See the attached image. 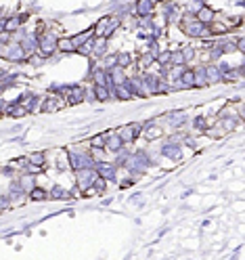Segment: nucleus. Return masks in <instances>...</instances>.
Here are the masks:
<instances>
[{
  "label": "nucleus",
  "mask_w": 245,
  "mask_h": 260,
  "mask_svg": "<svg viewBox=\"0 0 245 260\" xmlns=\"http://www.w3.org/2000/svg\"><path fill=\"white\" fill-rule=\"evenodd\" d=\"M57 40L59 36L52 30L46 28L42 34H38V52L42 57H52L57 52Z\"/></svg>",
  "instance_id": "1"
},
{
  "label": "nucleus",
  "mask_w": 245,
  "mask_h": 260,
  "mask_svg": "<svg viewBox=\"0 0 245 260\" xmlns=\"http://www.w3.org/2000/svg\"><path fill=\"white\" fill-rule=\"evenodd\" d=\"M143 122H134V124H126V126H120V128L115 130V135L122 139L124 145H132L136 141L138 137L143 135Z\"/></svg>",
  "instance_id": "2"
},
{
  "label": "nucleus",
  "mask_w": 245,
  "mask_h": 260,
  "mask_svg": "<svg viewBox=\"0 0 245 260\" xmlns=\"http://www.w3.org/2000/svg\"><path fill=\"white\" fill-rule=\"evenodd\" d=\"M0 57L6 59V61L11 63H21V61H28V55H25V51L21 49V44L19 42H11L2 46V51H0Z\"/></svg>",
  "instance_id": "3"
},
{
  "label": "nucleus",
  "mask_w": 245,
  "mask_h": 260,
  "mask_svg": "<svg viewBox=\"0 0 245 260\" xmlns=\"http://www.w3.org/2000/svg\"><path fill=\"white\" fill-rule=\"evenodd\" d=\"M67 159H69V168L71 170H82V168H92L95 166V157L90 153H82V151H71L67 153Z\"/></svg>",
  "instance_id": "4"
},
{
  "label": "nucleus",
  "mask_w": 245,
  "mask_h": 260,
  "mask_svg": "<svg viewBox=\"0 0 245 260\" xmlns=\"http://www.w3.org/2000/svg\"><path fill=\"white\" fill-rule=\"evenodd\" d=\"M86 92H88V90H86L84 86H80V84L67 86V90H65V103H67L69 107H74V105H80V103H84Z\"/></svg>",
  "instance_id": "5"
},
{
  "label": "nucleus",
  "mask_w": 245,
  "mask_h": 260,
  "mask_svg": "<svg viewBox=\"0 0 245 260\" xmlns=\"http://www.w3.org/2000/svg\"><path fill=\"white\" fill-rule=\"evenodd\" d=\"M95 172L98 176L107 178V181H115V162H107V159H95Z\"/></svg>",
  "instance_id": "6"
},
{
  "label": "nucleus",
  "mask_w": 245,
  "mask_h": 260,
  "mask_svg": "<svg viewBox=\"0 0 245 260\" xmlns=\"http://www.w3.org/2000/svg\"><path fill=\"white\" fill-rule=\"evenodd\" d=\"M155 6H157V0H136L134 13H136V17H147V15H153L155 13Z\"/></svg>",
  "instance_id": "7"
},
{
  "label": "nucleus",
  "mask_w": 245,
  "mask_h": 260,
  "mask_svg": "<svg viewBox=\"0 0 245 260\" xmlns=\"http://www.w3.org/2000/svg\"><path fill=\"white\" fill-rule=\"evenodd\" d=\"M126 145L122 143V139L114 132H107V137H105V151H111V153H120Z\"/></svg>",
  "instance_id": "8"
},
{
  "label": "nucleus",
  "mask_w": 245,
  "mask_h": 260,
  "mask_svg": "<svg viewBox=\"0 0 245 260\" xmlns=\"http://www.w3.org/2000/svg\"><path fill=\"white\" fill-rule=\"evenodd\" d=\"M162 156L168 157V159H180L182 157V143L172 141L168 145H163V147H162Z\"/></svg>",
  "instance_id": "9"
},
{
  "label": "nucleus",
  "mask_w": 245,
  "mask_h": 260,
  "mask_svg": "<svg viewBox=\"0 0 245 260\" xmlns=\"http://www.w3.org/2000/svg\"><path fill=\"white\" fill-rule=\"evenodd\" d=\"M195 19H197V21H199V23H203V25H210V23H212V21H214V19H216V11L212 9V6L203 4L201 9L195 13Z\"/></svg>",
  "instance_id": "10"
},
{
  "label": "nucleus",
  "mask_w": 245,
  "mask_h": 260,
  "mask_svg": "<svg viewBox=\"0 0 245 260\" xmlns=\"http://www.w3.org/2000/svg\"><path fill=\"white\" fill-rule=\"evenodd\" d=\"M61 107H63V101L55 95V97H46V99H42V101H40V107H38V109L52 113V111H59Z\"/></svg>",
  "instance_id": "11"
},
{
  "label": "nucleus",
  "mask_w": 245,
  "mask_h": 260,
  "mask_svg": "<svg viewBox=\"0 0 245 260\" xmlns=\"http://www.w3.org/2000/svg\"><path fill=\"white\" fill-rule=\"evenodd\" d=\"M23 21H25V15H15V17L4 19V32H6V34H13V32L21 30Z\"/></svg>",
  "instance_id": "12"
},
{
  "label": "nucleus",
  "mask_w": 245,
  "mask_h": 260,
  "mask_svg": "<svg viewBox=\"0 0 245 260\" xmlns=\"http://www.w3.org/2000/svg\"><path fill=\"white\" fill-rule=\"evenodd\" d=\"M92 95H95V101H98V103H107L111 99L109 88H107V86H103V84H95V86H92Z\"/></svg>",
  "instance_id": "13"
},
{
  "label": "nucleus",
  "mask_w": 245,
  "mask_h": 260,
  "mask_svg": "<svg viewBox=\"0 0 245 260\" xmlns=\"http://www.w3.org/2000/svg\"><path fill=\"white\" fill-rule=\"evenodd\" d=\"M184 122H187V113L184 111H170L168 113V126H172V128H180V126H184Z\"/></svg>",
  "instance_id": "14"
},
{
  "label": "nucleus",
  "mask_w": 245,
  "mask_h": 260,
  "mask_svg": "<svg viewBox=\"0 0 245 260\" xmlns=\"http://www.w3.org/2000/svg\"><path fill=\"white\" fill-rule=\"evenodd\" d=\"M17 185L23 189V193H30V189L36 185V176L32 174V172H25V174H21L17 178Z\"/></svg>",
  "instance_id": "15"
},
{
  "label": "nucleus",
  "mask_w": 245,
  "mask_h": 260,
  "mask_svg": "<svg viewBox=\"0 0 245 260\" xmlns=\"http://www.w3.org/2000/svg\"><path fill=\"white\" fill-rule=\"evenodd\" d=\"M28 197L32 199V202H46V199H50L49 191H46V189H42V187H36V185L30 189Z\"/></svg>",
  "instance_id": "16"
},
{
  "label": "nucleus",
  "mask_w": 245,
  "mask_h": 260,
  "mask_svg": "<svg viewBox=\"0 0 245 260\" xmlns=\"http://www.w3.org/2000/svg\"><path fill=\"white\" fill-rule=\"evenodd\" d=\"M25 162H28L30 166H38V168H42L44 162H46V153L44 151H34V153H30V156L25 157Z\"/></svg>",
  "instance_id": "17"
},
{
  "label": "nucleus",
  "mask_w": 245,
  "mask_h": 260,
  "mask_svg": "<svg viewBox=\"0 0 245 260\" xmlns=\"http://www.w3.org/2000/svg\"><path fill=\"white\" fill-rule=\"evenodd\" d=\"M57 51L65 52V55H71V52H76V46L71 42V38H59L57 40Z\"/></svg>",
  "instance_id": "18"
},
{
  "label": "nucleus",
  "mask_w": 245,
  "mask_h": 260,
  "mask_svg": "<svg viewBox=\"0 0 245 260\" xmlns=\"http://www.w3.org/2000/svg\"><path fill=\"white\" fill-rule=\"evenodd\" d=\"M49 195H50V199H71V193L67 189H63L61 185L52 187V189L49 191Z\"/></svg>",
  "instance_id": "19"
},
{
  "label": "nucleus",
  "mask_w": 245,
  "mask_h": 260,
  "mask_svg": "<svg viewBox=\"0 0 245 260\" xmlns=\"http://www.w3.org/2000/svg\"><path fill=\"white\" fill-rule=\"evenodd\" d=\"M132 63H134V59H132L130 52H120V55H115V65H117V68L126 69V68H128V65H132Z\"/></svg>",
  "instance_id": "20"
},
{
  "label": "nucleus",
  "mask_w": 245,
  "mask_h": 260,
  "mask_svg": "<svg viewBox=\"0 0 245 260\" xmlns=\"http://www.w3.org/2000/svg\"><path fill=\"white\" fill-rule=\"evenodd\" d=\"M107 183H109L107 178H103V176H98V174H97V178L92 181V189L97 191V195H103V193L107 191Z\"/></svg>",
  "instance_id": "21"
},
{
  "label": "nucleus",
  "mask_w": 245,
  "mask_h": 260,
  "mask_svg": "<svg viewBox=\"0 0 245 260\" xmlns=\"http://www.w3.org/2000/svg\"><path fill=\"white\" fill-rule=\"evenodd\" d=\"M105 137H107V132H103V135H95L88 141L90 149H105Z\"/></svg>",
  "instance_id": "22"
},
{
  "label": "nucleus",
  "mask_w": 245,
  "mask_h": 260,
  "mask_svg": "<svg viewBox=\"0 0 245 260\" xmlns=\"http://www.w3.org/2000/svg\"><path fill=\"white\" fill-rule=\"evenodd\" d=\"M208 128V120H205L203 116H199V118H195L193 120V130L197 132V135H201V132Z\"/></svg>",
  "instance_id": "23"
},
{
  "label": "nucleus",
  "mask_w": 245,
  "mask_h": 260,
  "mask_svg": "<svg viewBox=\"0 0 245 260\" xmlns=\"http://www.w3.org/2000/svg\"><path fill=\"white\" fill-rule=\"evenodd\" d=\"M180 55H182V59H184V63H189V61H193L195 59V49L193 46H184V49H180Z\"/></svg>",
  "instance_id": "24"
},
{
  "label": "nucleus",
  "mask_w": 245,
  "mask_h": 260,
  "mask_svg": "<svg viewBox=\"0 0 245 260\" xmlns=\"http://www.w3.org/2000/svg\"><path fill=\"white\" fill-rule=\"evenodd\" d=\"M0 34H4V19L0 17Z\"/></svg>",
  "instance_id": "25"
},
{
  "label": "nucleus",
  "mask_w": 245,
  "mask_h": 260,
  "mask_svg": "<svg viewBox=\"0 0 245 260\" xmlns=\"http://www.w3.org/2000/svg\"><path fill=\"white\" fill-rule=\"evenodd\" d=\"M157 2H163L165 4V2H170V0H157Z\"/></svg>",
  "instance_id": "26"
}]
</instances>
